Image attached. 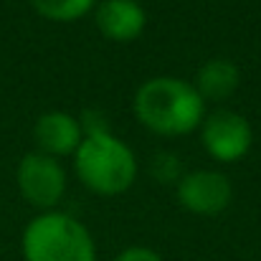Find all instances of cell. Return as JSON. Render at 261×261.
<instances>
[{"label": "cell", "instance_id": "10", "mask_svg": "<svg viewBox=\"0 0 261 261\" xmlns=\"http://www.w3.org/2000/svg\"><path fill=\"white\" fill-rule=\"evenodd\" d=\"M94 3L96 0H31L38 15L56 20V23H71V20L84 18L94 8Z\"/></svg>", "mask_w": 261, "mask_h": 261}, {"label": "cell", "instance_id": "3", "mask_svg": "<svg viewBox=\"0 0 261 261\" xmlns=\"http://www.w3.org/2000/svg\"><path fill=\"white\" fill-rule=\"evenodd\" d=\"M20 246L25 261H96L89 228L59 211H46L28 221Z\"/></svg>", "mask_w": 261, "mask_h": 261}, {"label": "cell", "instance_id": "12", "mask_svg": "<svg viewBox=\"0 0 261 261\" xmlns=\"http://www.w3.org/2000/svg\"><path fill=\"white\" fill-rule=\"evenodd\" d=\"M114 261H163V259H160L158 251H152V249H147V246H129V249H124Z\"/></svg>", "mask_w": 261, "mask_h": 261}, {"label": "cell", "instance_id": "8", "mask_svg": "<svg viewBox=\"0 0 261 261\" xmlns=\"http://www.w3.org/2000/svg\"><path fill=\"white\" fill-rule=\"evenodd\" d=\"M96 25L109 41L127 43L142 36L147 13L137 0H104L96 8Z\"/></svg>", "mask_w": 261, "mask_h": 261}, {"label": "cell", "instance_id": "2", "mask_svg": "<svg viewBox=\"0 0 261 261\" xmlns=\"http://www.w3.org/2000/svg\"><path fill=\"white\" fill-rule=\"evenodd\" d=\"M74 168L79 180L96 195H122L137 177V158L127 142L112 132L84 135L74 152Z\"/></svg>", "mask_w": 261, "mask_h": 261}, {"label": "cell", "instance_id": "1", "mask_svg": "<svg viewBox=\"0 0 261 261\" xmlns=\"http://www.w3.org/2000/svg\"><path fill=\"white\" fill-rule=\"evenodd\" d=\"M135 114L155 135L182 137L203 124L205 101L190 82L175 76H155L137 89Z\"/></svg>", "mask_w": 261, "mask_h": 261}, {"label": "cell", "instance_id": "6", "mask_svg": "<svg viewBox=\"0 0 261 261\" xmlns=\"http://www.w3.org/2000/svg\"><path fill=\"white\" fill-rule=\"evenodd\" d=\"M233 198L231 180L218 170H195L180 177L177 200L195 216H218Z\"/></svg>", "mask_w": 261, "mask_h": 261}, {"label": "cell", "instance_id": "7", "mask_svg": "<svg viewBox=\"0 0 261 261\" xmlns=\"http://www.w3.org/2000/svg\"><path fill=\"white\" fill-rule=\"evenodd\" d=\"M33 137L43 155L64 158V155L76 152V147L84 140V132H82L79 119L71 117L69 112H46L36 119Z\"/></svg>", "mask_w": 261, "mask_h": 261}, {"label": "cell", "instance_id": "9", "mask_svg": "<svg viewBox=\"0 0 261 261\" xmlns=\"http://www.w3.org/2000/svg\"><path fill=\"white\" fill-rule=\"evenodd\" d=\"M239 69L231 59H211L200 66L198 76H195V91L200 94V99H211V101H221L228 99L236 89H239Z\"/></svg>", "mask_w": 261, "mask_h": 261}, {"label": "cell", "instance_id": "5", "mask_svg": "<svg viewBox=\"0 0 261 261\" xmlns=\"http://www.w3.org/2000/svg\"><path fill=\"white\" fill-rule=\"evenodd\" d=\"M203 147L218 163H236L241 160L254 145V129L249 119L231 109H218L200 124Z\"/></svg>", "mask_w": 261, "mask_h": 261}, {"label": "cell", "instance_id": "11", "mask_svg": "<svg viewBox=\"0 0 261 261\" xmlns=\"http://www.w3.org/2000/svg\"><path fill=\"white\" fill-rule=\"evenodd\" d=\"M152 175L163 182H170L180 175V160L173 155H158L155 163H152Z\"/></svg>", "mask_w": 261, "mask_h": 261}, {"label": "cell", "instance_id": "4", "mask_svg": "<svg viewBox=\"0 0 261 261\" xmlns=\"http://www.w3.org/2000/svg\"><path fill=\"white\" fill-rule=\"evenodd\" d=\"M15 180H18L20 195L33 208H41L43 213L56 208L66 193V173L61 163L43 152L23 155L15 170Z\"/></svg>", "mask_w": 261, "mask_h": 261}]
</instances>
